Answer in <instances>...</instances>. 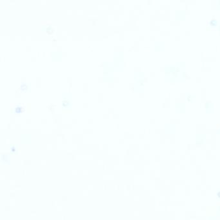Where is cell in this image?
Returning a JSON list of instances; mask_svg holds the SVG:
<instances>
[{"label": "cell", "mask_w": 220, "mask_h": 220, "mask_svg": "<svg viewBox=\"0 0 220 220\" xmlns=\"http://www.w3.org/2000/svg\"><path fill=\"white\" fill-rule=\"evenodd\" d=\"M216 196H217V198L220 199V189H217V191H216Z\"/></svg>", "instance_id": "6da1fadb"}]
</instances>
